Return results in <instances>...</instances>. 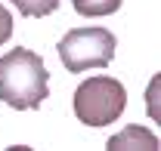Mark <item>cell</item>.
<instances>
[{"mask_svg": "<svg viewBox=\"0 0 161 151\" xmlns=\"http://www.w3.org/2000/svg\"><path fill=\"white\" fill-rule=\"evenodd\" d=\"M71 3H75V9L80 16H87V19L112 16V13H118V6H121V0H71Z\"/></svg>", "mask_w": 161, "mask_h": 151, "instance_id": "obj_5", "label": "cell"}, {"mask_svg": "<svg viewBox=\"0 0 161 151\" xmlns=\"http://www.w3.org/2000/svg\"><path fill=\"white\" fill-rule=\"evenodd\" d=\"M16 9L22 16H31V19H40V16H50L59 9V0H13Z\"/></svg>", "mask_w": 161, "mask_h": 151, "instance_id": "obj_6", "label": "cell"}, {"mask_svg": "<svg viewBox=\"0 0 161 151\" xmlns=\"http://www.w3.org/2000/svg\"><path fill=\"white\" fill-rule=\"evenodd\" d=\"M9 37H13V16H9V9L0 3V46H3Z\"/></svg>", "mask_w": 161, "mask_h": 151, "instance_id": "obj_7", "label": "cell"}, {"mask_svg": "<svg viewBox=\"0 0 161 151\" xmlns=\"http://www.w3.org/2000/svg\"><path fill=\"white\" fill-rule=\"evenodd\" d=\"M108 148H158V139L142 127H127L124 133H118L115 139H108Z\"/></svg>", "mask_w": 161, "mask_h": 151, "instance_id": "obj_4", "label": "cell"}, {"mask_svg": "<svg viewBox=\"0 0 161 151\" xmlns=\"http://www.w3.org/2000/svg\"><path fill=\"white\" fill-rule=\"evenodd\" d=\"M118 40L108 28H75L59 40V59L71 74H84L90 68H105L115 59Z\"/></svg>", "mask_w": 161, "mask_h": 151, "instance_id": "obj_3", "label": "cell"}, {"mask_svg": "<svg viewBox=\"0 0 161 151\" xmlns=\"http://www.w3.org/2000/svg\"><path fill=\"white\" fill-rule=\"evenodd\" d=\"M127 108V90L124 83L108 74L87 77L75 90V114L87 127H105L115 123Z\"/></svg>", "mask_w": 161, "mask_h": 151, "instance_id": "obj_2", "label": "cell"}, {"mask_svg": "<svg viewBox=\"0 0 161 151\" xmlns=\"http://www.w3.org/2000/svg\"><path fill=\"white\" fill-rule=\"evenodd\" d=\"M47 96H50V74L37 53L19 46L0 59V99L9 108L31 111L43 105Z\"/></svg>", "mask_w": 161, "mask_h": 151, "instance_id": "obj_1", "label": "cell"}]
</instances>
